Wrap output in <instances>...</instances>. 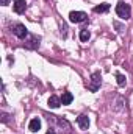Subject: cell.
<instances>
[{"instance_id":"6da1fadb","label":"cell","mask_w":133,"mask_h":134,"mask_svg":"<svg viewBox=\"0 0 133 134\" xmlns=\"http://www.w3.org/2000/svg\"><path fill=\"white\" fill-rule=\"evenodd\" d=\"M100 84H102V73L100 72H93L91 76H89V80H88V83H86L88 91L89 92H97Z\"/></svg>"},{"instance_id":"7a4b0ae2","label":"cell","mask_w":133,"mask_h":134,"mask_svg":"<svg viewBox=\"0 0 133 134\" xmlns=\"http://www.w3.org/2000/svg\"><path fill=\"white\" fill-rule=\"evenodd\" d=\"M116 14H117L121 19H124V20L130 19V16H132V8H130V5H127L125 2L121 0V2L116 5Z\"/></svg>"},{"instance_id":"3957f363","label":"cell","mask_w":133,"mask_h":134,"mask_svg":"<svg viewBox=\"0 0 133 134\" xmlns=\"http://www.w3.org/2000/svg\"><path fill=\"white\" fill-rule=\"evenodd\" d=\"M11 31L14 33V36H17L19 39H27L28 37V30L25 28L24 24H14L13 28H11Z\"/></svg>"},{"instance_id":"277c9868","label":"cell","mask_w":133,"mask_h":134,"mask_svg":"<svg viewBox=\"0 0 133 134\" xmlns=\"http://www.w3.org/2000/svg\"><path fill=\"white\" fill-rule=\"evenodd\" d=\"M86 19H88V14L83 11H72L69 14V20L72 24H80V22H85Z\"/></svg>"},{"instance_id":"5b68a950","label":"cell","mask_w":133,"mask_h":134,"mask_svg":"<svg viewBox=\"0 0 133 134\" xmlns=\"http://www.w3.org/2000/svg\"><path fill=\"white\" fill-rule=\"evenodd\" d=\"M39 41H41V37H38L34 34H28V41H25V47L34 50V48L39 47Z\"/></svg>"},{"instance_id":"8992f818","label":"cell","mask_w":133,"mask_h":134,"mask_svg":"<svg viewBox=\"0 0 133 134\" xmlns=\"http://www.w3.org/2000/svg\"><path fill=\"white\" fill-rule=\"evenodd\" d=\"M13 9L17 14H24L27 9V3L24 0H13Z\"/></svg>"},{"instance_id":"52a82bcc","label":"cell","mask_w":133,"mask_h":134,"mask_svg":"<svg viewBox=\"0 0 133 134\" xmlns=\"http://www.w3.org/2000/svg\"><path fill=\"white\" fill-rule=\"evenodd\" d=\"M77 125H78L81 130H88V126H89V119H88V115H85V114L78 115V117H77Z\"/></svg>"},{"instance_id":"ba28073f","label":"cell","mask_w":133,"mask_h":134,"mask_svg":"<svg viewBox=\"0 0 133 134\" xmlns=\"http://www.w3.org/2000/svg\"><path fill=\"white\" fill-rule=\"evenodd\" d=\"M28 130H30L32 133H38V131L41 130V120H39L38 117H34V119H32V120H30Z\"/></svg>"},{"instance_id":"9c48e42d","label":"cell","mask_w":133,"mask_h":134,"mask_svg":"<svg viewBox=\"0 0 133 134\" xmlns=\"http://www.w3.org/2000/svg\"><path fill=\"white\" fill-rule=\"evenodd\" d=\"M63 103H61V98H58L57 95H52L50 98H49V106L52 108V109H57V108H60Z\"/></svg>"},{"instance_id":"30bf717a","label":"cell","mask_w":133,"mask_h":134,"mask_svg":"<svg viewBox=\"0 0 133 134\" xmlns=\"http://www.w3.org/2000/svg\"><path fill=\"white\" fill-rule=\"evenodd\" d=\"M110 11V3H100L94 8V13H106Z\"/></svg>"},{"instance_id":"8fae6325","label":"cell","mask_w":133,"mask_h":134,"mask_svg":"<svg viewBox=\"0 0 133 134\" xmlns=\"http://www.w3.org/2000/svg\"><path fill=\"white\" fill-rule=\"evenodd\" d=\"M72 100H74V95H72L70 92H64L63 97H61V103H63V104H70Z\"/></svg>"},{"instance_id":"7c38bea8","label":"cell","mask_w":133,"mask_h":134,"mask_svg":"<svg viewBox=\"0 0 133 134\" xmlns=\"http://www.w3.org/2000/svg\"><path fill=\"white\" fill-rule=\"evenodd\" d=\"M89 37H91V33H89L88 28H83V30L80 31V41H81V42H88Z\"/></svg>"},{"instance_id":"4fadbf2b","label":"cell","mask_w":133,"mask_h":134,"mask_svg":"<svg viewBox=\"0 0 133 134\" xmlns=\"http://www.w3.org/2000/svg\"><path fill=\"white\" fill-rule=\"evenodd\" d=\"M116 80H117V84L119 86H125V75H122V73H119V72H116Z\"/></svg>"},{"instance_id":"5bb4252c","label":"cell","mask_w":133,"mask_h":134,"mask_svg":"<svg viewBox=\"0 0 133 134\" xmlns=\"http://www.w3.org/2000/svg\"><path fill=\"white\" fill-rule=\"evenodd\" d=\"M2 122H3V123H6V122H8V115H6L5 112L2 114Z\"/></svg>"},{"instance_id":"9a60e30c","label":"cell","mask_w":133,"mask_h":134,"mask_svg":"<svg viewBox=\"0 0 133 134\" xmlns=\"http://www.w3.org/2000/svg\"><path fill=\"white\" fill-rule=\"evenodd\" d=\"M8 3H9V0H2V5H3V6H6Z\"/></svg>"},{"instance_id":"2e32d148","label":"cell","mask_w":133,"mask_h":134,"mask_svg":"<svg viewBox=\"0 0 133 134\" xmlns=\"http://www.w3.org/2000/svg\"><path fill=\"white\" fill-rule=\"evenodd\" d=\"M45 134H57V133H55V130H49Z\"/></svg>"}]
</instances>
